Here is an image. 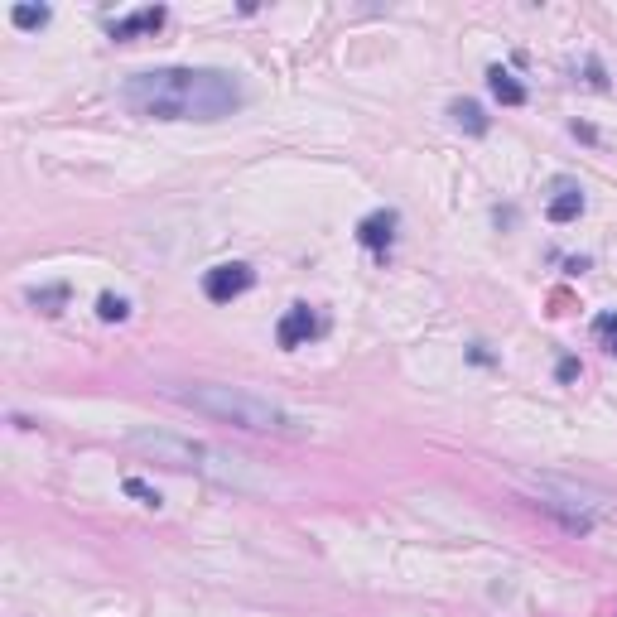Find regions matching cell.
<instances>
[{
	"label": "cell",
	"mask_w": 617,
	"mask_h": 617,
	"mask_svg": "<svg viewBox=\"0 0 617 617\" xmlns=\"http://www.w3.org/2000/svg\"><path fill=\"white\" fill-rule=\"evenodd\" d=\"M121 102L145 121H227L246 107L242 82L222 68H145L121 82Z\"/></svg>",
	"instance_id": "6da1fadb"
},
{
	"label": "cell",
	"mask_w": 617,
	"mask_h": 617,
	"mask_svg": "<svg viewBox=\"0 0 617 617\" xmlns=\"http://www.w3.org/2000/svg\"><path fill=\"white\" fill-rule=\"evenodd\" d=\"M169 401L188 405L208 420H222V425H237V430H251V434H309V425L290 415L285 405L266 401L256 391H242V386H164Z\"/></svg>",
	"instance_id": "7a4b0ae2"
},
{
	"label": "cell",
	"mask_w": 617,
	"mask_h": 617,
	"mask_svg": "<svg viewBox=\"0 0 617 617\" xmlns=\"http://www.w3.org/2000/svg\"><path fill=\"white\" fill-rule=\"evenodd\" d=\"M126 444H131L135 454L164 463V468H193V473H203V478H213V483H222V487H261V478L246 468V458L208 449V444H193V439H179V434L131 430Z\"/></svg>",
	"instance_id": "3957f363"
},
{
	"label": "cell",
	"mask_w": 617,
	"mask_h": 617,
	"mask_svg": "<svg viewBox=\"0 0 617 617\" xmlns=\"http://www.w3.org/2000/svg\"><path fill=\"white\" fill-rule=\"evenodd\" d=\"M251 285H256V270L246 266V261H227V266H213L203 275V295L213 299V304H232Z\"/></svg>",
	"instance_id": "277c9868"
},
{
	"label": "cell",
	"mask_w": 617,
	"mask_h": 617,
	"mask_svg": "<svg viewBox=\"0 0 617 617\" xmlns=\"http://www.w3.org/2000/svg\"><path fill=\"white\" fill-rule=\"evenodd\" d=\"M319 333H323V319L309 309V304H290V309H285V319L275 323V343H280L285 352L304 348V343H309V338H319Z\"/></svg>",
	"instance_id": "5b68a950"
},
{
	"label": "cell",
	"mask_w": 617,
	"mask_h": 617,
	"mask_svg": "<svg viewBox=\"0 0 617 617\" xmlns=\"http://www.w3.org/2000/svg\"><path fill=\"white\" fill-rule=\"evenodd\" d=\"M396 227H401L396 208H381V213H372V217H362V222H357V242L367 246V251H386V246L396 242Z\"/></svg>",
	"instance_id": "8992f818"
},
{
	"label": "cell",
	"mask_w": 617,
	"mask_h": 617,
	"mask_svg": "<svg viewBox=\"0 0 617 617\" xmlns=\"http://www.w3.org/2000/svg\"><path fill=\"white\" fill-rule=\"evenodd\" d=\"M169 15H164V5H145V10H135L126 20H111V39H135V34H155Z\"/></svg>",
	"instance_id": "52a82bcc"
},
{
	"label": "cell",
	"mask_w": 617,
	"mask_h": 617,
	"mask_svg": "<svg viewBox=\"0 0 617 617\" xmlns=\"http://www.w3.org/2000/svg\"><path fill=\"white\" fill-rule=\"evenodd\" d=\"M579 213H584V188L574 184V179H560V184H555V198H550V208H545V217H550V222H574Z\"/></svg>",
	"instance_id": "ba28073f"
},
{
	"label": "cell",
	"mask_w": 617,
	"mask_h": 617,
	"mask_svg": "<svg viewBox=\"0 0 617 617\" xmlns=\"http://www.w3.org/2000/svg\"><path fill=\"white\" fill-rule=\"evenodd\" d=\"M487 87H492V97H497L502 107H521V102H526V87L511 78L507 68H487Z\"/></svg>",
	"instance_id": "9c48e42d"
},
{
	"label": "cell",
	"mask_w": 617,
	"mask_h": 617,
	"mask_svg": "<svg viewBox=\"0 0 617 617\" xmlns=\"http://www.w3.org/2000/svg\"><path fill=\"white\" fill-rule=\"evenodd\" d=\"M449 116H454L458 131H468V135H487V126H492V121H487V111L478 107V102H468V97H458L454 107H449Z\"/></svg>",
	"instance_id": "30bf717a"
},
{
	"label": "cell",
	"mask_w": 617,
	"mask_h": 617,
	"mask_svg": "<svg viewBox=\"0 0 617 617\" xmlns=\"http://www.w3.org/2000/svg\"><path fill=\"white\" fill-rule=\"evenodd\" d=\"M29 304L44 309V314H58L68 304V285H39V290H29Z\"/></svg>",
	"instance_id": "8fae6325"
},
{
	"label": "cell",
	"mask_w": 617,
	"mask_h": 617,
	"mask_svg": "<svg viewBox=\"0 0 617 617\" xmlns=\"http://www.w3.org/2000/svg\"><path fill=\"white\" fill-rule=\"evenodd\" d=\"M97 319H102V323H126V319H131V299L102 295V299H97Z\"/></svg>",
	"instance_id": "7c38bea8"
},
{
	"label": "cell",
	"mask_w": 617,
	"mask_h": 617,
	"mask_svg": "<svg viewBox=\"0 0 617 617\" xmlns=\"http://www.w3.org/2000/svg\"><path fill=\"white\" fill-rule=\"evenodd\" d=\"M593 338L603 343V352H613L617 357V309H608V314L593 319Z\"/></svg>",
	"instance_id": "4fadbf2b"
},
{
	"label": "cell",
	"mask_w": 617,
	"mask_h": 617,
	"mask_svg": "<svg viewBox=\"0 0 617 617\" xmlns=\"http://www.w3.org/2000/svg\"><path fill=\"white\" fill-rule=\"evenodd\" d=\"M10 20H15L20 29H44L49 25V5H15Z\"/></svg>",
	"instance_id": "5bb4252c"
},
{
	"label": "cell",
	"mask_w": 617,
	"mask_h": 617,
	"mask_svg": "<svg viewBox=\"0 0 617 617\" xmlns=\"http://www.w3.org/2000/svg\"><path fill=\"white\" fill-rule=\"evenodd\" d=\"M126 492H131V497H140L145 507H160V492H155V487H145L140 478H126Z\"/></svg>",
	"instance_id": "9a60e30c"
},
{
	"label": "cell",
	"mask_w": 617,
	"mask_h": 617,
	"mask_svg": "<svg viewBox=\"0 0 617 617\" xmlns=\"http://www.w3.org/2000/svg\"><path fill=\"white\" fill-rule=\"evenodd\" d=\"M584 372V367H579V362H574V357H564L560 362V381H574V376Z\"/></svg>",
	"instance_id": "2e32d148"
}]
</instances>
